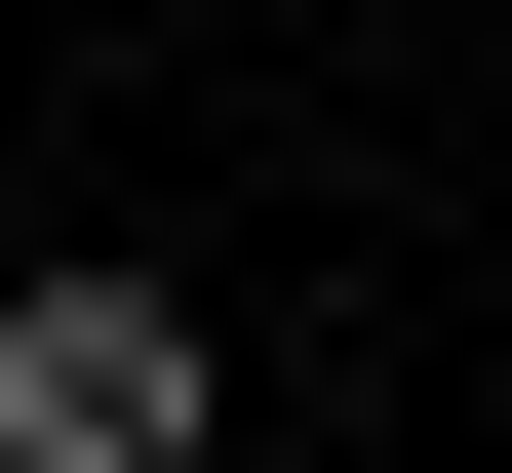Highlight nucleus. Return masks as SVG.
<instances>
[{
	"instance_id": "f257e3e1",
	"label": "nucleus",
	"mask_w": 512,
	"mask_h": 473,
	"mask_svg": "<svg viewBox=\"0 0 512 473\" xmlns=\"http://www.w3.org/2000/svg\"><path fill=\"white\" fill-rule=\"evenodd\" d=\"M0 473H197V316L158 276H40L0 316Z\"/></svg>"
}]
</instances>
